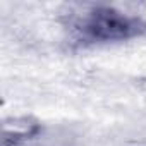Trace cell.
Masks as SVG:
<instances>
[{
	"mask_svg": "<svg viewBox=\"0 0 146 146\" xmlns=\"http://www.w3.org/2000/svg\"><path fill=\"white\" fill-rule=\"evenodd\" d=\"M84 29L91 35V38H103V40L125 38L136 31V23L117 16V12L103 11V12H95L88 19Z\"/></svg>",
	"mask_w": 146,
	"mask_h": 146,
	"instance_id": "cell-1",
	"label": "cell"
}]
</instances>
